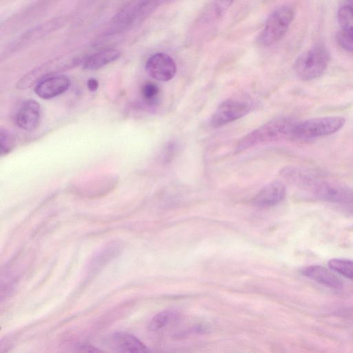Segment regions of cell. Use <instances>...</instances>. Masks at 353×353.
<instances>
[{
    "instance_id": "cell-1",
    "label": "cell",
    "mask_w": 353,
    "mask_h": 353,
    "mask_svg": "<svg viewBox=\"0 0 353 353\" xmlns=\"http://www.w3.org/2000/svg\"><path fill=\"white\" fill-rule=\"evenodd\" d=\"M297 122L289 117L274 119L254 130L238 143L235 151L241 152L261 143L292 139L294 128Z\"/></svg>"
},
{
    "instance_id": "cell-2",
    "label": "cell",
    "mask_w": 353,
    "mask_h": 353,
    "mask_svg": "<svg viewBox=\"0 0 353 353\" xmlns=\"http://www.w3.org/2000/svg\"><path fill=\"white\" fill-rule=\"evenodd\" d=\"M330 59L327 48L322 44L315 45L296 59L294 64L295 74L303 81L315 79L325 72Z\"/></svg>"
},
{
    "instance_id": "cell-3",
    "label": "cell",
    "mask_w": 353,
    "mask_h": 353,
    "mask_svg": "<svg viewBox=\"0 0 353 353\" xmlns=\"http://www.w3.org/2000/svg\"><path fill=\"white\" fill-rule=\"evenodd\" d=\"M294 17V10L290 6H282L274 10L257 37L258 43L268 46L277 42L287 32Z\"/></svg>"
},
{
    "instance_id": "cell-4",
    "label": "cell",
    "mask_w": 353,
    "mask_h": 353,
    "mask_svg": "<svg viewBox=\"0 0 353 353\" xmlns=\"http://www.w3.org/2000/svg\"><path fill=\"white\" fill-rule=\"evenodd\" d=\"M345 123V119L339 116L314 118L297 122L292 139H308L332 134L339 130Z\"/></svg>"
},
{
    "instance_id": "cell-5",
    "label": "cell",
    "mask_w": 353,
    "mask_h": 353,
    "mask_svg": "<svg viewBox=\"0 0 353 353\" xmlns=\"http://www.w3.org/2000/svg\"><path fill=\"white\" fill-rule=\"evenodd\" d=\"M250 110V106L245 101L238 99H228L216 108L212 116L210 124L213 128H219L239 119Z\"/></svg>"
},
{
    "instance_id": "cell-6",
    "label": "cell",
    "mask_w": 353,
    "mask_h": 353,
    "mask_svg": "<svg viewBox=\"0 0 353 353\" xmlns=\"http://www.w3.org/2000/svg\"><path fill=\"white\" fill-rule=\"evenodd\" d=\"M145 70L154 79L168 81L174 77L176 66L174 61L168 54L158 52L152 54L148 59Z\"/></svg>"
},
{
    "instance_id": "cell-7",
    "label": "cell",
    "mask_w": 353,
    "mask_h": 353,
    "mask_svg": "<svg viewBox=\"0 0 353 353\" xmlns=\"http://www.w3.org/2000/svg\"><path fill=\"white\" fill-rule=\"evenodd\" d=\"M69 78L63 74L50 76L39 81L34 92L43 99H50L65 92L69 88Z\"/></svg>"
},
{
    "instance_id": "cell-8",
    "label": "cell",
    "mask_w": 353,
    "mask_h": 353,
    "mask_svg": "<svg viewBox=\"0 0 353 353\" xmlns=\"http://www.w3.org/2000/svg\"><path fill=\"white\" fill-rule=\"evenodd\" d=\"M286 194L284 184L274 181L263 187L254 197L252 203L257 208H269L281 203Z\"/></svg>"
},
{
    "instance_id": "cell-9",
    "label": "cell",
    "mask_w": 353,
    "mask_h": 353,
    "mask_svg": "<svg viewBox=\"0 0 353 353\" xmlns=\"http://www.w3.org/2000/svg\"><path fill=\"white\" fill-rule=\"evenodd\" d=\"M40 105L34 100H27L19 107L16 114V123L25 130H34L41 119Z\"/></svg>"
},
{
    "instance_id": "cell-10",
    "label": "cell",
    "mask_w": 353,
    "mask_h": 353,
    "mask_svg": "<svg viewBox=\"0 0 353 353\" xmlns=\"http://www.w3.org/2000/svg\"><path fill=\"white\" fill-rule=\"evenodd\" d=\"M113 347L119 352H148L150 350L135 336L125 332H118L111 336Z\"/></svg>"
},
{
    "instance_id": "cell-11",
    "label": "cell",
    "mask_w": 353,
    "mask_h": 353,
    "mask_svg": "<svg viewBox=\"0 0 353 353\" xmlns=\"http://www.w3.org/2000/svg\"><path fill=\"white\" fill-rule=\"evenodd\" d=\"M305 276L330 288H338L343 285L342 280L333 272L319 265L305 267L301 270Z\"/></svg>"
},
{
    "instance_id": "cell-12",
    "label": "cell",
    "mask_w": 353,
    "mask_h": 353,
    "mask_svg": "<svg viewBox=\"0 0 353 353\" xmlns=\"http://www.w3.org/2000/svg\"><path fill=\"white\" fill-rule=\"evenodd\" d=\"M120 53L115 49H104L88 57L83 62V68L87 70H98L117 60Z\"/></svg>"
},
{
    "instance_id": "cell-13",
    "label": "cell",
    "mask_w": 353,
    "mask_h": 353,
    "mask_svg": "<svg viewBox=\"0 0 353 353\" xmlns=\"http://www.w3.org/2000/svg\"><path fill=\"white\" fill-rule=\"evenodd\" d=\"M327 265L333 271L353 279V261L347 259L334 258L328 261Z\"/></svg>"
},
{
    "instance_id": "cell-14",
    "label": "cell",
    "mask_w": 353,
    "mask_h": 353,
    "mask_svg": "<svg viewBox=\"0 0 353 353\" xmlns=\"http://www.w3.org/2000/svg\"><path fill=\"white\" fill-rule=\"evenodd\" d=\"M178 316V313L174 310H164L157 314L149 322L148 329L150 331H157L175 319Z\"/></svg>"
},
{
    "instance_id": "cell-15",
    "label": "cell",
    "mask_w": 353,
    "mask_h": 353,
    "mask_svg": "<svg viewBox=\"0 0 353 353\" xmlns=\"http://www.w3.org/2000/svg\"><path fill=\"white\" fill-rule=\"evenodd\" d=\"M337 15L341 30L353 37V7L342 6Z\"/></svg>"
},
{
    "instance_id": "cell-16",
    "label": "cell",
    "mask_w": 353,
    "mask_h": 353,
    "mask_svg": "<svg viewBox=\"0 0 353 353\" xmlns=\"http://www.w3.org/2000/svg\"><path fill=\"white\" fill-rule=\"evenodd\" d=\"M143 100L148 104H153L157 99L159 93L158 86L152 82L144 83L141 89Z\"/></svg>"
},
{
    "instance_id": "cell-17",
    "label": "cell",
    "mask_w": 353,
    "mask_h": 353,
    "mask_svg": "<svg viewBox=\"0 0 353 353\" xmlns=\"http://www.w3.org/2000/svg\"><path fill=\"white\" fill-rule=\"evenodd\" d=\"M336 42L343 50L353 53V37L341 30L336 36Z\"/></svg>"
},
{
    "instance_id": "cell-18",
    "label": "cell",
    "mask_w": 353,
    "mask_h": 353,
    "mask_svg": "<svg viewBox=\"0 0 353 353\" xmlns=\"http://www.w3.org/2000/svg\"><path fill=\"white\" fill-rule=\"evenodd\" d=\"M1 151L2 154H6L12 150L14 145V139L11 134L6 130H1L0 134Z\"/></svg>"
},
{
    "instance_id": "cell-19",
    "label": "cell",
    "mask_w": 353,
    "mask_h": 353,
    "mask_svg": "<svg viewBox=\"0 0 353 353\" xmlns=\"http://www.w3.org/2000/svg\"><path fill=\"white\" fill-rule=\"evenodd\" d=\"M234 1L235 0H215L213 6L215 14L218 17H222Z\"/></svg>"
},
{
    "instance_id": "cell-20",
    "label": "cell",
    "mask_w": 353,
    "mask_h": 353,
    "mask_svg": "<svg viewBox=\"0 0 353 353\" xmlns=\"http://www.w3.org/2000/svg\"><path fill=\"white\" fill-rule=\"evenodd\" d=\"M88 88L91 92H94L98 89L99 83L96 79L90 78L88 80Z\"/></svg>"
},
{
    "instance_id": "cell-21",
    "label": "cell",
    "mask_w": 353,
    "mask_h": 353,
    "mask_svg": "<svg viewBox=\"0 0 353 353\" xmlns=\"http://www.w3.org/2000/svg\"><path fill=\"white\" fill-rule=\"evenodd\" d=\"M79 348L81 349V351L83 352H101L100 350L97 349L96 347H92L90 345H83L80 346Z\"/></svg>"
},
{
    "instance_id": "cell-22",
    "label": "cell",
    "mask_w": 353,
    "mask_h": 353,
    "mask_svg": "<svg viewBox=\"0 0 353 353\" xmlns=\"http://www.w3.org/2000/svg\"><path fill=\"white\" fill-rule=\"evenodd\" d=\"M352 2H353V0H352Z\"/></svg>"
}]
</instances>
